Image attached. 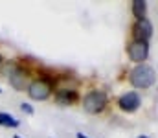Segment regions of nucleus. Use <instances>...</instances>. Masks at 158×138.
<instances>
[{"instance_id": "nucleus-1", "label": "nucleus", "mask_w": 158, "mask_h": 138, "mask_svg": "<svg viewBox=\"0 0 158 138\" xmlns=\"http://www.w3.org/2000/svg\"><path fill=\"white\" fill-rule=\"evenodd\" d=\"M156 79V74L151 66L147 65H138L132 72H131V83L136 89H149Z\"/></svg>"}, {"instance_id": "nucleus-2", "label": "nucleus", "mask_w": 158, "mask_h": 138, "mask_svg": "<svg viewBox=\"0 0 158 138\" xmlns=\"http://www.w3.org/2000/svg\"><path fill=\"white\" fill-rule=\"evenodd\" d=\"M105 105H107V96H105V92H99V90L88 92V94L85 96V99H83V107H85V111L90 112V114L101 112V111L105 109Z\"/></svg>"}, {"instance_id": "nucleus-3", "label": "nucleus", "mask_w": 158, "mask_h": 138, "mask_svg": "<svg viewBox=\"0 0 158 138\" xmlns=\"http://www.w3.org/2000/svg\"><path fill=\"white\" fill-rule=\"evenodd\" d=\"M28 94H30L33 99H46V98L52 94V87H50L48 81L37 79V81H33V83L28 87Z\"/></svg>"}, {"instance_id": "nucleus-4", "label": "nucleus", "mask_w": 158, "mask_h": 138, "mask_svg": "<svg viewBox=\"0 0 158 138\" xmlns=\"http://www.w3.org/2000/svg\"><path fill=\"white\" fill-rule=\"evenodd\" d=\"M147 55H149V46H147V43H142V41L131 43V46H129V57H131V61L142 63V61L147 59Z\"/></svg>"}, {"instance_id": "nucleus-5", "label": "nucleus", "mask_w": 158, "mask_h": 138, "mask_svg": "<svg viewBox=\"0 0 158 138\" xmlns=\"http://www.w3.org/2000/svg\"><path fill=\"white\" fill-rule=\"evenodd\" d=\"M6 72H7L9 83H11L17 90H24V85H26V74H24V70H20V68L15 66V65H9V66L6 68Z\"/></svg>"}, {"instance_id": "nucleus-6", "label": "nucleus", "mask_w": 158, "mask_h": 138, "mask_svg": "<svg viewBox=\"0 0 158 138\" xmlns=\"http://www.w3.org/2000/svg\"><path fill=\"white\" fill-rule=\"evenodd\" d=\"M132 30H134L136 41H142V43H147V41L151 39V35H153V26H151V22H149L147 19L138 20Z\"/></svg>"}, {"instance_id": "nucleus-7", "label": "nucleus", "mask_w": 158, "mask_h": 138, "mask_svg": "<svg viewBox=\"0 0 158 138\" xmlns=\"http://www.w3.org/2000/svg\"><path fill=\"white\" fill-rule=\"evenodd\" d=\"M119 107L121 111H127V112H134L138 107H140V96L136 92H127L119 98Z\"/></svg>"}, {"instance_id": "nucleus-8", "label": "nucleus", "mask_w": 158, "mask_h": 138, "mask_svg": "<svg viewBox=\"0 0 158 138\" xmlns=\"http://www.w3.org/2000/svg\"><path fill=\"white\" fill-rule=\"evenodd\" d=\"M145 13H147V4L143 0H134L132 2V15L138 20H142V19H145Z\"/></svg>"}, {"instance_id": "nucleus-9", "label": "nucleus", "mask_w": 158, "mask_h": 138, "mask_svg": "<svg viewBox=\"0 0 158 138\" xmlns=\"http://www.w3.org/2000/svg\"><path fill=\"white\" fill-rule=\"evenodd\" d=\"M77 99V92L74 90H59L57 92V101L59 103H63V105H70L72 101H76Z\"/></svg>"}, {"instance_id": "nucleus-10", "label": "nucleus", "mask_w": 158, "mask_h": 138, "mask_svg": "<svg viewBox=\"0 0 158 138\" xmlns=\"http://www.w3.org/2000/svg\"><path fill=\"white\" fill-rule=\"evenodd\" d=\"M0 125H6V127H19V120H15L13 116L6 114V112H0Z\"/></svg>"}, {"instance_id": "nucleus-11", "label": "nucleus", "mask_w": 158, "mask_h": 138, "mask_svg": "<svg viewBox=\"0 0 158 138\" xmlns=\"http://www.w3.org/2000/svg\"><path fill=\"white\" fill-rule=\"evenodd\" d=\"M20 109H22L24 112H28V114H33V109H31V105H28V103H22Z\"/></svg>"}, {"instance_id": "nucleus-12", "label": "nucleus", "mask_w": 158, "mask_h": 138, "mask_svg": "<svg viewBox=\"0 0 158 138\" xmlns=\"http://www.w3.org/2000/svg\"><path fill=\"white\" fill-rule=\"evenodd\" d=\"M77 138H86V136H85L83 133H79V135H77Z\"/></svg>"}, {"instance_id": "nucleus-13", "label": "nucleus", "mask_w": 158, "mask_h": 138, "mask_svg": "<svg viewBox=\"0 0 158 138\" xmlns=\"http://www.w3.org/2000/svg\"><path fill=\"white\" fill-rule=\"evenodd\" d=\"M140 138H147V136H140Z\"/></svg>"}, {"instance_id": "nucleus-14", "label": "nucleus", "mask_w": 158, "mask_h": 138, "mask_svg": "<svg viewBox=\"0 0 158 138\" xmlns=\"http://www.w3.org/2000/svg\"><path fill=\"white\" fill-rule=\"evenodd\" d=\"M0 61H2V59H0Z\"/></svg>"}, {"instance_id": "nucleus-15", "label": "nucleus", "mask_w": 158, "mask_h": 138, "mask_svg": "<svg viewBox=\"0 0 158 138\" xmlns=\"http://www.w3.org/2000/svg\"><path fill=\"white\" fill-rule=\"evenodd\" d=\"M0 92H2V90H0Z\"/></svg>"}]
</instances>
